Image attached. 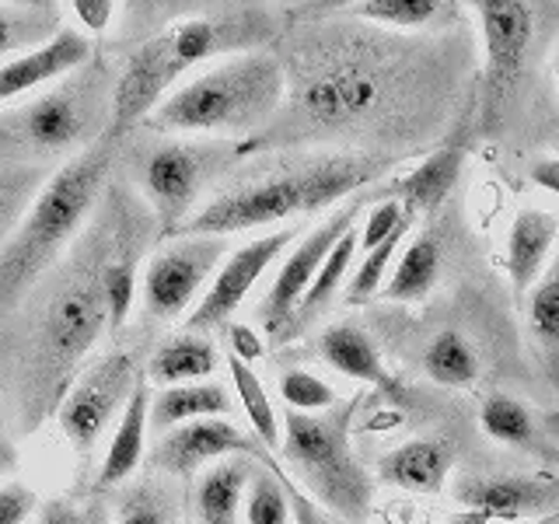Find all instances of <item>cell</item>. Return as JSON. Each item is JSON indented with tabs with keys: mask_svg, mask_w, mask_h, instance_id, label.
Segmentation results:
<instances>
[{
	"mask_svg": "<svg viewBox=\"0 0 559 524\" xmlns=\"http://www.w3.org/2000/svg\"><path fill=\"white\" fill-rule=\"evenodd\" d=\"M556 241H559V217L549 214V210H521L511 221L507 249H503V270L518 301L528 297L538 279L549 273Z\"/></svg>",
	"mask_w": 559,
	"mask_h": 524,
	"instance_id": "cell-17",
	"label": "cell"
},
{
	"mask_svg": "<svg viewBox=\"0 0 559 524\" xmlns=\"http://www.w3.org/2000/svg\"><path fill=\"white\" fill-rule=\"evenodd\" d=\"M276 389H280V398L287 402L290 413H305V416L329 413L340 402L336 389H332L325 378L305 371V367H290V371L280 374Z\"/></svg>",
	"mask_w": 559,
	"mask_h": 524,
	"instance_id": "cell-37",
	"label": "cell"
},
{
	"mask_svg": "<svg viewBox=\"0 0 559 524\" xmlns=\"http://www.w3.org/2000/svg\"><path fill=\"white\" fill-rule=\"evenodd\" d=\"M360 402L364 395H354L314 416L287 409L284 444H280L305 493L343 521H364L374 500L371 472L360 465L354 441H349Z\"/></svg>",
	"mask_w": 559,
	"mask_h": 524,
	"instance_id": "cell-6",
	"label": "cell"
},
{
	"mask_svg": "<svg viewBox=\"0 0 559 524\" xmlns=\"http://www.w3.org/2000/svg\"><path fill=\"white\" fill-rule=\"evenodd\" d=\"M384 162L374 154H322L287 168L245 175L203 200L197 214L179 227V235L227 238L280 221L322 214V210L354 196L367 182H374Z\"/></svg>",
	"mask_w": 559,
	"mask_h": 524,
	"instance_id": "cell-3",
	"label": "cell"
},
{
	"mask_svg": "<svg viewBox=\"0 0 559 524\" xmlns=\"http://www.w3.org/2000/svg\"><path fill=\"white\" fill-rule=\"evenodd\" d=\"M119 147L122 140L105 133L98 144L70 157L43 182L39 196L32 200L25 217L17 221L0 249V322L28 301L60 255L74 249L81 227L92 221V214H98L105 192H109Z\"/></svg>",
	"mask_w": 559,
	"mask_h": 524,
	"instance_id": "cell-2",
	"label": "cell"
},
{
	"mask_svg": "<svg viewBox=\"0 0 559 524\" xmlns=\"http://www.w3.org/2000/svg\"><path fill=\"white\" fill-rule=\"evenodd\" d=\"M451 465L454 451L444 437H413V441H402L389 454H381L378 476L381 483L406 489V493L433 497L448 486Z\"/></svg>",
	"mask_w": 559,
	"mask_h": 524,
	"instance_id": "cell-19",
	"label": "cell"
},
{
	"mask_svg": "<svg viewBox=\"0 0 559 524\" xmlns=\"http://www.w3.org/2000/svg\"><path fill=\"white\" fill-rule=\"evenodd\" d=\"M524 332L542 374L559 392V266H549V273L524 297Z\"/></svg>",
	"mask_w": 559,
	"mask_h": 524,
	"instance_id": "cell-25",
	"label": "cell"
},
{
	"mask_svg": "<svg viewBox=\"0 0 559 524\" xmlns=\"http://www.w3.org/2000/svg\"><path fill=\"white\" fill-rule=\"evenodd\" d=\"M287 98V67L266 49L214 60L151 112L147 127L171 136L249 140Z\"/></svg>",
	"mask_w": 559,
	"mask_h": 524,
	"instance_id": "cell-4",
	"label": "cell"
},
{
	"mask_svg": "<svg viewBox=\"0 0 559 524\" xmlns=\"http://www.w3.org/2000/svg\"><path fill=\"white\" fill-rule=\"evenodd\" d=\"M552 84H556V98H559V49H556V57H552Z\"/></svg>",
	"mask_w": 559,
	"mask_h": 524,
	"instance_id": "cell-46",
	"label": "cell"
},
{
	"mask_svg": "<svg viewBox=\"0 0 559 524\" xmlns=\"http://www.w3.org/2000/svg\"><path fill=\"white\" fill-rule=\"evenodd\" d=\"M406 224H413V221L406 217V210H402L399 200H378L360 217V227H357V231H360V252L378 249L381 241H389L392 235H399Z\"/></svg>",
	"mask_w": 559,
	"mask_h": 524,
	"instance_id": "cell-39",
	"label": "cell"
},
{
	"mask_svg": "<svg viewBox=\"0 0 559 524\" xmlns=\"http://www.w3.org/2000/svg\"><path fill=\"white\" fill-rule=\"evenodd\" d=\"M255 465L249 458H227L210 465L192 486V514L197 524H238Z\"/></svg>",
	"mask_w": 559,
	"mask_h": 524,
	"instance_id": "cell-23",
	"label": "cell"
},
{
	"mask_svg": "<svg viewBox=\"0 0 559 524\" xmlns=\"http://www.w3.org/2000/svg\"><path fill=\"white\" fill-rule=\"evenodd\" d=\"M133 203V189L109 186L95 224L22 305L28 308V319L17 329L14 409L17 427L25 433L39 430L49 416H57L67 389L92 360V349L102 343V336H112L105 273H109Z\"/></svg>",
	"mask_w": 559,
	"mask_h": 524,
	"instance_id": "cell-1",
	"label": "cell"
},
{
	"mask_svg": "<svg viewBox=\"0 0 559 524\" xmlns=\"http://www.w3.org/2000/svg\"><path fill=\"white\" fill-rule=\"evenodd\" d=\"M454 500L479 521H521L559 511V486L528 476H468L454 486Z\"/></svg>",
	"mask_w": 559,
	"mask_h": 524,
	"instance_id": "cell-15",
	"label": "cell"
},
{
	"mask_svg": "<svg viewBox=\"0 0 559 524\" xmlns=\"http://www.w3.org/2000/svg\"><path fill=\"white\" fill-rule=\"evenodd\" d=\"M462 165H465L462 147H441L427 154L406 179H399L389 189H378V200H399L409 221L427 217L451 196V189L462 175Z\"/></svg>",
	"mask_w": 559,
	"mask_h": 524,
	"instance_id": "cell-20",
	"label": "cell"
},
{
	"mask_svg": "<svg viewBox=\"0 0 559 524\" xmlns=\"http://www.w3.org/2000/svg\"><path fill=\"white\" fill-rule=\"evenodd\" d=\"M528 524H559V511H556V514H542V517H535V521H528Z\"/></svg>",
	"mask_w": 559,
	"mask_h": 524,
	"instance_id": "cell-47",
	"label": "cell"
},
{
	"mask_svg": "<svg viewBox=\"0 0 559 524\" xmlns=\"http://www.w3.org/2000/svg\"><path fill=\"white\" fill-rule=\"evenodd\" d=\"M472 11H476L486 57V119L493 122L518 92L524 63H528L535 43V8L521 0H479Z\"/></svg>",
	"mask_w": 559,
	"mask_h": 524,
	"instance_id": "cell-12",
	"label": "cell"
},
{
	"mask_svg": "<svg viewBox=\"0 0 559 524\" xmlns=\"http://www.w3.org/2000/svg\"><path fill=\"white\" fill-rule=\"evenodd\" d=\"M255 151V140H206V136H171L154 140L136 151L133 186L136 196L154 214L157 235L175 238L179 227L203 206L206 189L227 179L245 154Z\"/></svg>",
	"mask_w": 559,
	"mask_h": 524,
	"instance_id": "cell-7",
	"label": "cell"
},
{
	"mask_svg": "<svg viewBox=\"0 0 559 524\" xmlns=\"http://www.w3.org/2000/svg\"><path fill=\"white\" fill-rule=\"evenodd\" d=\"M227 340H231V357H238L241 364L252 367L262 357V340H259V332L252 325L235 322L231 329H227Z\"/></svg>",
	"mask_w": 559,
	"mask_h": 524,
	"instance_id": "cell-43",
	"label": "cell"
},
{
	"mask_svg": "<svg viewBox=\"0 0 559 524\" xmlns=\"http://www.w3.org/2000/svg\"><path fill=\"white\" fill-rule=\"evenodd\" d=\"M532 182H538L542 189H549L559 196V157H546L532 168Z\"/></svg>",
	"mask_w": 559,
	"mask_h": 524,
	"instance_id": "cell-45",
	"label": "cell"
},
{
	"mask_svg": "<svg viewBox=\"0 0 559 524\" xmlns=\"http://www.w3.org/2000/svg\"><path fill=\"white\" fill-rule=\"evenodd\" d=\"M392 74L374 57L346 49H314L301 60L290 119L301 133L332 136L360 130L389 105Z\"/></svg>",
	"mask_w": 559,
	"mask_h": 524,
	"instance_id": "cell-8",
	"label": "cell"
},
{
	"mask_svg": "<svg viewBox=\"0 0 559 524\" xmlns=\"http://www.w3.org/2000/svg\"><path fill=\"white\" fill-rule=\"evenodd\" d=\"M217 346L203 332H175V336H165L151 349V357L144 364V378L147 384H162V389H171V384H192L203 381L217 371Z\"/></svg>",
	"mask_w": 559,
	"mask_h": 524,
	"instance_id": "cell-22",
	"label": "cell"
},
{
	"mask_svg": "<svg viewBox=\"0 0 559 524\" xmlns=\"http://www.w3.org/2000/svg\"><path fill=\"white\" fill-rule=\"evenodd\" d=\"M357 227H360V224L349 227V231L336 241V249H332V252L325 255L319 276H314V284L308 287L301 308H297V314H294V322H290V332H287V336H294L297 329H305L311 319H319V314H322L332 301H336V294H340V287L346 284V276L354 273V259H357V252H360V231H357Z\"/></svg>",
	"mask_w": 559,
	"mask_h": 524,
	"instance_id": "cell-29",
	"label": "cell"
},
{
	"mask_svg": "<svg viewBox=\"0 0 559 524\" xmlns=\"http://www.w3.org/2000/svg\"><path fill=\"white\" fill-rule=\"evenodd\" d=\"M147 430H151V384H147V378H140V384L127 402V409H122V416L116 419V427L109 433V448H105L98 472L92 479L95 493L116 489L133 476L136 465L144 462Z\"/></svg>",
	"mask_w": 559,
	"mask_h": 524,
	"instance_id": "cell-18",
	"label": "cell"
},
{
	"mask_svg": "<svg viewBox=\"0 0 559 524\" xmlns=\"http://www.w3.org/2000/svg\"><path fill=\"white\" fill-rule=\"evenodd\" d=\"M409 227H413V224H406V227H402L399 235H392L389 241H381L378 249L364 252L360 266L354 270V276H349V284H346V297H343L346 305H367L371 297L381 294L384 279H389V273H392V266H395V259H399L402 238L409 235Z\"/></svg>",
	"mask_w": 559,
	"mask_h": 524,
	"instance_id": "cell-35",
	"label": "cell"
},
{
	"mask_svg": "<svg viewBox=\"0 0 559 524\" xmlns=\"http://www.w3.org/2000/svg\"><path fill=\"white\" fill-rule=\"evenodd\" d=\"M479 354L459 329H444L424 349V374L441 389H472L479 381Z\"/></svg>",
	"mask_w": 559,
	"mask_h": 524,
	"instance_id": "cell-30",
	"label": "cell"
},
{
	"mask_svg": "<svg viewBox=\"0 0 559 524\" xmlns=\"http://www.w3.org/2000/svg\"><path fill=\"white\" fill-rule=\"evenodd\" d=\"M116 78L92 57L74 74L39 87L28 102L0 112V165H32L78 157L109 133Z\"/></svg>",
	"mask_w": 559,
	"mask_h": 524,
	"instance_id": "cell-5",
	"label": "cell"
},
{
	"mask_svg": "<svg viewBox=\"0 0 559 524\" xmlns=\"http://www.w3.org/2000/svg\"><path fill=\"white\" fill-rule=\"evenodd\" d=\"M280 479H284V489H287V503H290V524H336L332 514L325 511L322 503H314L301 486H297L287 472H280Z\"/></svg>",
	"mask_w": 559,
	"mask_h": 524,
	"instance_id": "cell-41",
	"label": "cell"
},
{
	"mask_svg": "<svg viewBox=\"0 0 559 524\" xmlns=\"http://www.w3.org/2000/svg\"><path fill=\"white\" fill-rule=\"evenodd\" d=\"M231 255L227 238H168L140 270V314L151 325H171L200 305L221 262Z\"/></svg>",
	"mask_w": 559,
	"mask_h": 524,
	"instance_id": "cell-10",
	"label": "cell"
},
{
	"mask_svg": "<svg viewBox=\"0 0 559 524\" xmlns=\"http://www.w3.org/2000/svg\"><path fill=\"white\" fill-rule=\"evenodd\" d=\"M35 507H39V497L25 483L0 486V524H25L35 514Z\"/></svg>",
	"mask_w": 559,
	"mask_h": 524,
	"instance_id": "cell-40",
	"label": "cell"
},
{
	"mask_svg": "<svg viewBox=\"0 0 559 524\" xmlns=\"http://www.w3.org/2000/svg\"><path fill=\"white\" fill-rule=\"evenodd\" d=\"M35 524H112V517L102 493L87 489V493L74 497H52L39 507V521Z\"/></svg>",
	"mask_w": 559,
	"mask_h": 524,
	"instance_id": "cell-38",
	"label": "cell"
},
{
	"mask_svg": "<svg viewBox=\"0 0 559 524\" xmlns=\"http://www.w3.org/2000/svg\"><path fill=\"white\" fill-rule=\"evenodd\" d=\"M144 364L147 360L140 357V346L116 343L95 360H87V367L67 389L57 409V424L63 441L74 448L81 462L92 458L102 437L109 433V427H116V419L127 409L133 389L144 378Z\"/></svg>",
	"mask_w": 559,
	"mask_h": 524,
	"instance_id": "cell-9",
	"label": "cell"
},
{
	"mask_svg": "<svg viewBox=\"0 0 559 524\" xmlns=\"http://www.w3.org/2000/svg\"><path fill=\"white\" fill-rule=\"evenodd\" d=\"M227 374H231L235 395H238L241 409H245V416H249V424H252V437L270 454L280 451V444H284V427H280L273 398L266 392V384H262V378L255 374V367L241 364L238 357H227Z\"/></svg>",
	"mask_w": 559,
	"mask_h": 524,
	"instance_id": "cell-31",
	"label": "cell"
},
{
	"mask_svg": "<svg viewBox=\"0 0 559 524\" xmlns=\"http://www.w3.org/2000/svg\"><path fill=\"white\" fill-rule=\"evenodd\" d=\"M441 279V245L433 235H416L406 249L399 252L395 266L381 287V297L399 305L424 301V297L437 287Z\"/></svg>",
	"mask_w": 559,
	"mask_h": 524,
	"instance_id": "cell-26",
	"label": "cell"
},
{
	"mask_svg": "<svg viewBox=\"0 0 559 524\" xmlns=\"http://www.w3.org/2000/svg\"><path fill=\"white\" fill-rule=\"evenodd\" d=\"M227 413H231V392L221 381L171 384L151 395V433L162 437L192 419H224Z\"/></svg>",
	"mask_w": 559,
	"mask_h": 524,
	"instance_id": "cell-24",
	"label": "cell"
},
{
	"mask_svg": "<svg viewBox=\"0 0 559 524\" xmlns=\"http://www.w3.org/2000/svg\"><path fill=\"white\" fill-rule=\"evenodd\" d=\"M364 203H367V196H357V200H346L340 210H332V214L319 227H311V231L290 249V255L280 262L273 284L259 305V322L273 340H287L294 314L301 308L308 287L314 284V276H319L325 255L336 249V241L349 231V227L360 224Z\"/></svg>",
	"mask_w": 559,
	"mask_h": 524,
	"instance_id": "cell-11",
	"label": "cell"
},
{
	"mask_svg": "<svg viewBox=\"0 0 559 524\" xmlns=\"http://www.w3.org/2000/svg\"><path fill=\"white\" fill-rule=\"evenodd\" d=\"M241 521L245 524H290V503H287V489H284V479H280L276 462L255 465L249 489H245Z\"/></svg>",
	"mask_w": 559,
	"mask_h": 524,
	"instance_id": "cell-33",
	"label": "cell"
},
{
	"mask_svg": "<svg viewBox=\"0 0 559 524\" xmlns=\"http://www.w3.org/2000/svg\"><path fill=\"white\" fill-rule=\"evenodd\" d=\"M43 189V168L32 165H0V249L11 238L17 221Z\"/></svg>",
	"mask_w": 559,
	"mask_h": 524,
	"instance_id": "cell-34",
	"label": "cell"
},
{
	"mask_svg": "<svg viewBox=\"0 0 559 524\" xmlns=\"http://www.w3.org/2000/svg\"><path fill=\"white\" fill-rule=\"evenodd\" d=\"M92 57H95L92 39L78 28H63L57 39H49L46 46L4 63L0 67V112L11 109L17 98L35 95L39 87L74 74V70L84 67Z\"/></svg>",
	"mask_w": 559,
	"mask_h": 524,
	"instance_id": "cell-16",
	"label": "cell"
},
{
	"mask_svg": "<svg viewBox=\"0 0 559 524\" xmlns=\"http://www.w3.org/2000/svg\"><path fill=\"white\" fill-rule=\"evenodd\" d=\"M70 11H74V17L87 32L98 35L112 25V17L119 14V4H112V0H74Z\"/></svg>",
	"mask_w": 559,
	"mask_h": 524,
	"instance_id": "cell-42",
	"label": "cell"
},
{
	"mask_svg": "<svg viewBox=\"0 0 559 524\" xmlns=\"http://www.w3.org/2000/svg\"><path fill=\"white\" fill-rule=\"evenodd\" d=\"M314 349H319V357L336 374L360 381V384H374V389H392V374H389V367H384L381 349L367 329L354 322H332L329 329H322Z\"/></svg>",
	"mask_w": 559,
	"mask_h": 524,
	"instance_id": "cell-21",
	"label": "cell"
},
{
	"mask_svg": "<svg viewBox=\"0 0 559 524\" xmlns=\"http://www.w3.org/2000/svg\"><path fill=\"white\" fill-rule=\"evenodd\" d=\"M227 458H249L259 465L273 462L270 451L231 419H192L157 437L147 451V468L168 479H189Z\"/></svg>",
	"mask_w": 559,
	"mask_h": 524,
	"instance_id": "cell-13",
	"label": "cell"
},
{
	"mask_svg": "<svg viewBox=\"0 0 559 524\" xmlns=\"http://www.w3.org/2000/svg\"><path fill=\"white\" fill-rule=\"evenodd\" d=\"M354 11L364 22L384 28H427L441 22L448 8L441 0H364Z\"/></svg>",
	"mask_w": 559,
	"mask_h": 524,
	"instance_id": "cell-36",
	"label": "cell"
},
{
	"mask_svg": "<svg viewBox=\"0 0 559 524\" xmlns=\"http://www.w3.org/2000/svg\"><path fill=\"white\" fill-rule=\"evenodd\" d=\"M479 427L489 441L507 444V448H535L538 441V427H535L528 402H521L518 395H507V392H497L483 402Z\"/></svg>",
	"mask_w": 559,
	"mask_h": 524,
	"instance_id": "cell-32",
	"label": "cell"
},
{
	"mask_svg": "<svg viewBox=\"0 0 559 524\" xmlns=\"http://www.w3.org/2000/svg\"><path fill=\"white\" fill-rule=\"evenodd\" d=\"M294 238H297V224H287V227H276V231L259 235L252 241H245L241 249H235L221 262L217 276L210 279L206 294L200 297V305L189 311L186 329L203 332L206 336V332L231 322V314L241 308V301L252 294L259 279L270 273L273 262L290 249Z\"/></svg>",
	"mask_w": 559,
	"mask_h": 524,
	"instance_id": "cell-14",
	"label": "cell"
},
{
	"mask_svg": "<svg viewBox=\"0 0 559 524\" xmlns=\"http://www.w3.org/2000/svg\"><path fill=\"white\" fill-rule=\"evenodd\" d=\"M17 468V444L11 437V424H8V413H4V402H0V476Z\"/></svg>",
	"mask_w": 559,
	"mask_h": 524,
	"instance_id": "cell-44",
	"label": "cell"
},
{
	"mask_svg": "<svg viewBox=\"0 0 559 524\" xmlns=\"http://www.w3.org/2000/svg\"><path fill=\"white\" fill-rule=\"evenodd\" d=\"M122 493L116 500V524H179L182 503L175 493V479L151 476L136 479L130 486H119Z\"/></svg>",
	"mask_w": 559,
	"mask_h": 524,
	"instance_id": "cell-28",
	"label": "cell"
},
{
	"mask_svg": "<svg viewBox=\"0 0 559 524\" xmlns=\"http://www.w3.org/2000/svg\"><path fill=\"white\" fill-rule=\"evenodd\" d=\"M57 11L49 4H0V67L57 39L63 32Z\"/></svg>",
	"mask_w": 559,
	"mask_h": 524,
	"instance_id": "cell-27",
	"label": "cell"
}]
</instances>
